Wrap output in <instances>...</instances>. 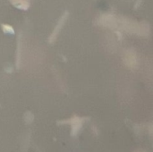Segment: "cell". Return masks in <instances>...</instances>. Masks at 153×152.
I'll return each instance as SVG.
<instances>
[{"label":"cell","mask_w":153,"mask_h":152,"mask_svg":"<svg viewBox=\"0 0 153 152\" xmlns=\"http://www.w3.org/2000/svg\"><path fill=\"white\" fill-rule=\"evenodd\" d=\"M88 118L86 117H80L78 116H73L71 118L67 119V120H64L59 122V124L63 125V124H68L71 125V135L72 136H76L80 131L82 130V127L84 124V122L87 120Z\"/></svg>","instance_id":"6da1fadb"},{"label":"cell","mask_w":153,"mask_h":152,"mask_svg":"<svg viewBox=\"0 0 153 152\" xmlns=\"http://www.w3.org/2000/svg\"><path fill=\"white\" fill-rule=\"evenodd\" d=\"M125 62L126 65L130 68H135L137 66L136 54L134 50H128L125 56Z\"/></svg>","instance_id":"7a4b0ae2"},{"label":"cell","mask_w":153,"mask_h":152,"mask_svg":"<svg viewBox=\"0 0 153 152\" xmlns=\"http://www.w3.org/2000/svg\"><path fill=\"white\" fill-rule=\"evenodd\" d=\"M100 23L104 26L109 27V28H115L117 23V18L112 15V14H105L100 17Z\"/></svg>","instance_id":"3957f363"},{"label":"cell","mask_w":153,"mask_h":152,"mask_svg":"<svg viewBox=\"0 0 153 152\" xmlns=\"http://www.w3.org/2000/svg\"><path fill=\"white\" fill-rule=\"evenodd\" d=\"M67 16H68V13H67V12H65V13L63 14V16L60 18V20H59L58 23L56 24V26L55 27V29H54V30H53L52 34H51V35H50V37H49V42H50V43H51V42H53V41L56 39V36H57V34H58L59 30H61L62 26L64 25V23H65V19H66V17H67Z\"/></svg>","instance_id":"277c9868"},{"label":"cell","mask_w":153,"mask_h":152,"mask_svg":"<svg viewBox=\"0 0 153 152\" xmlns=\"http://www.w3.org/2000/svg\"><path fill=\"white\" fill-rule=\"evenodd\" d=\"M10 1L15 7L22 10H27L30 6L29 0H10Z\"/></svg>","instance_id":"5b68a950"},{"label":"cell","mask_w":153,"mask_h":152,"mask_svg":"<svg viewBox=\"0 0 153 152\" xmlns=\"http://www.w3.org/2000/svg\"><path fill=\"white\" fill-rule=\"evenodd\" d=\"M2 29L5 33H11V34H14V30L12 26L8 25V24H2Z\"/></svg>","instance_id":"8992f818"},{"label":"cell","mask_w":153,"mask_h":152,"mask_svg":"<svg viewBox=\"0 0 153 152\" xmlns=\"http://www.w3.org/2000/svg\"><path fill=\"white\" fill-rule=\"evenodd\" d=\"M134 152H146V151H143V150H137V151H135Z\"/></svg>","instance_id":"52a82bcc"}]
</instances>
